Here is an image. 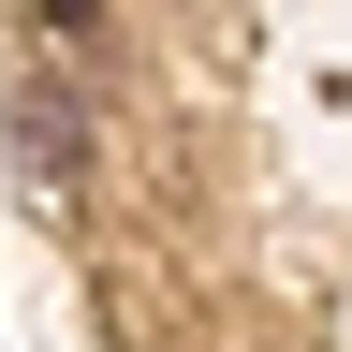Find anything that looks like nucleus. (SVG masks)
<instances>
[{
    "label": "nucleus",
    "instance_id": "1",
    "mask_svg": "<svg viewBox=\"0 0 352 352\" xmlns=\"http://www.w3.org/2000/svg\"><path fill=\"white\" fill-rule=\"evenodd\" d=\"M74 162H88V118L44 88V103H30V176H74Z\"/></svg>",
    "mask_w": 352,
    "mask_h": 352
}]
</instances>
